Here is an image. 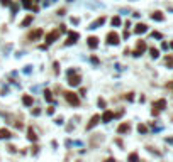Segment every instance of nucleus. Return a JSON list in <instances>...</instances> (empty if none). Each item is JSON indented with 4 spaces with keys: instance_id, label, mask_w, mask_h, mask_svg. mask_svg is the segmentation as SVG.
I'll use <instances>...</instances> for the list:
<instances>
[{
    "instance_id": "nucleus-17",
    "label": "nucleus",
    "mask_w": 173,
    "mask_h": 162,
    "mask_svg": "<svg viewBox=\"0 0 173 162\" xmlns=\"http://www.w3.org/2000/svg\"><path fill=\"white\" fill-rule=\"evenodd\" d=\"M104 22H105V17H100V19H98V20H95V22H93V24L90 25V29H97V27H98V25H102Z\"/></svg>"
},
{
    "instance_id": "nucleus-6",
    "label": "nucleus",
    "mask_w": 173,
    "mask_h": 162,
    "mask_svg": "<svg viewBox=\"0 0 173 162\" xmlns=\"http://www.w3.org/2000/svg\"><path fill=\"white\" fill-rule=\"evenodd\" d=\"M143 51H146V42H144V41H139V42H137V47H136V51L132 52V54L137 57V56L143 54Z\"/></svg>"
},
{
    "instance_id": "nucleus-18",
    "label": "nucleus",
    "mask_w": 173,
    "mask_h": 162,
    "mask_svg": "<svg viewBox=\"0 0 173 162\" xmlns=\"http://www.w3.org/2000/svg\"><path fill=\"white\" fill-rule=\"evenodd\" d=\"M10 137V132L7 128H0V139H9Z\"/></svg>"
},
{
    "instance_id": "nucleus-14",
    "label": "nucleus",
    "mask_w": 173,
    "mask_h": 162,
    "mask_svg": "<svg viewBox=\"0 0 173 162\" xmlns=\"http://www.w3.org/2000/svg\"><path fill=\"white\" fill-rule=\"evenodd\" d=\"M112 118H114V113H112V112H109V110H107L105 113L102 115V120H104V122H110V120H112Z\"/></svg>"
},
{
    "instance_id": "nucleus-15",
    "label": "nucleus",
    "mask_w": 173,
    "mask_h": 162,
    "mask_svg": "<svg viewBox=\"0 0 173 162\" xmlns=\"http://www.w3.org/2000/svg\"><path fill=\"white\" fill-rule=\"evenodd\" d=\"M86 41H88V46H90V47L95 49L97 46H98V39H97V37H88Z\"/></svg>"
},
{
    "instance_id": "nucleus-34",
    "label": "nucleus",
    "mask_w": 173,
    "mask_h": 162,
    "mask_svg": "<svg viewBox=\"0 0 173 162\" xmlns=\"http://www.w3.org/2000/svg\"><path fill=\"white\" fill-rule=\"evenodd\" d=\"M170 47H172V49H173V42H172V44H170Z\"/></svg>"
},
{
    "instance_id": "nucleus-23",
    "label": "nucleus",
    "mask_w": 173,
    "mask_h": 162,
    "mask_svg": "<svg viewBox=\"0 0 173 162\" xmlns=\"http://www.w3.org/2000/svg\"><path fill=\"white\" fill-rule=\"evenodd\" d=\"M44 98H46V101H49V103L53 101V95H51V91H49V90L44 91Z\"/></svg>"
},
{
    "instance_id": "nucleus-5",
    "label": "nucleus",
    "mask_w": 173,
    "mask_h": 162,
    "mask_svg": "<svg viewBox=\"0 0 173 162\" xmlns=\"http://www.w3.org/2000/svg\"><path fill=\"white\" fill-rule=\"evenodd\" d=\"M166 108V100H156L153 103V110H156V112H160V110H165Z\"/></svg>"
},
{
    "instance_id": "nucleus-11",
    "label": "nucleus",
    "mask_w": 173,
    "mask_h": 162,
    "mask_svg": "<svg viewBox=\"0 0 173 162\" xmlns=\"http://www.w3.org/2000/svg\"><path fill=\"white\" fill-rule=\"evenodd\" d=\"M98 120H100V116H98V115H93V116H92V118H90V123L86 125V128H88V130H90V128H92V127H95V125L98 123Z\"/></svg>"
},
{
    "instance_id": "nucleus-2",
    "label": "nucleus",
    "mask_w": 173,
    "mask_h": 162,
    "mask_svg": "<svg viewBox=\"0 0 173 162\" xmlns=\"http://www.w3.org/2000/svg\"><path fill=\"white\" fill-rule=\"evenodd\" d=\"M119 41H121V37H119V34H117V32H109V34H107V42H109V44H119Z\"/></svg>"
},
{
    "instance_id": "nucleus-25",
    "label": "nucleus",
    "mask_w": 173,
    "mask_h": 162,
    "mask_svg": "<svg viewBox=\"0 0 173 162\" xmlns=\"http://www.w3.org/2000/svg\"><path fill=\"white\" fill-rule=\"evenodd\" d=\"M112 25H115V27L121 25V17H114V19H112Z\"/></svg>"
},
{
    "instance_id": "nucleus-29",
    "label": "nucleus",
    "mask_w": 173,
    "mask_h": 162,
    "mask_svg": "<svg viewBox=\"0 0 173 162\" xmlns=\"http://www.w3.org/2000/svg\"><path fill=\"white\" fill-rule=\"evenodd\" d=\"M151 36H153V37H156V39H161V34H160V32H153Z\"/></svg>"
},
{
    "instance_id": "nucleus-30",
    "label": "nucleus",
    "mask_w": 173,
    "mask_h": 162,
    "mask_svg": "<svg viewBox=\"0 0 173 162\" xmlns=\"http://www.w3.org/2000/svg\"><path fill=\"white\" fill-rule=\"evenodd\" d=\"M54 73H56V74L59 73V64H58V63H54Z\"/></svg>"
},
{
    "instance_id": "nucleus-12",
    "label": "nucleus",
    "mask_w": 173,
    "mask_h": 162,
    "mask_svg": "<svg viewBox=\"0 0 173 162\" xmlns=\"http://www.w3.org/2000/svg\"><path fill=\"white\" fill-rule=\"evenodd\" d=\"M151 19H153V20H158V22H161V20L165 19V15L160 12V10H156V12H153V14H151Z\"/></svg>"
},
{
    "instance_id": "nucleus-9",
    "label": "nucleus",
    "mask_w": 173,
    "mask_h": 162,
    "mask_svg": "<svg viewBox=\"0 0 173 162\" xmlns=\"http://www.w3.org/2000/svg\"><path fill=\"white\" fill-rule=\"evenodd\" d=\"M41 36H43V30H41V29H36V30H32V32L29 34V39H31V41H36V39H39Z\"/></svg>"
},
{
    "instance_id": "nucleus-28",
    "label": "nucleus",
    "mask_w": 173,
    "mask_h": 162,
    "mask_svg": "<svg viewBox=\"0 0 173 162\" xmlns=\"http://www.w3.org/2000/svg\"><path fill=\"white\" fill-rule=\"evenodd\" d=\"M39 113H41V110H39V108H34V110H32V115H34V116H38Z\"/></svg>"
},
{
    "instance_id": "nucleus-33",
    "label": "nucleus",
    "mask_w": 173,
    "mask_h": 162,
    "mask_svg": "<svg viewBox=\"0 0 173 162\" xmlns=\"http://www.w3.org/2000/svg\"><path fill=\"white\" fill-rule=\"evenodd\" d=\"M166 142H168V143H172V145H173V137H168V139H166Z\"/></svg>"
},
{
    "instance_id": "nucleus-21",
    "label": "nucleus",
    "mask_w": 173,
    "mask_h": 162,
    "mask_svg": "<svg viewBox=\"0 0 173 162\" xmlns=\"http://www.w3.org/2000/svg\"><path fill=\"white\" fill-rule=\"evenodd\" d=\"M137 132H139V134H146V132H148V127L143 125V123H139L137 125Z\"/></svg>"
},
{
    "instance_id": "nucleus-27",
    "label": "nucleus",
    "mask_w": 173,
    "mask_h": 162,
    "mask_svg": "<svg viewBox=\"0 0 173 162\" xmlns=\"http://www.w3.org/2000/svg\"><path fill=\"white\" fill-rule=\"evenodd\" d=\"M98 106H100V108H105V101H104L102 98H98Z\"/></svg>"
},
{
    "instance_id": "nucleus-8",
    "label": "nucleus",
    "mask_w": 173,
    "mask_h": 162,
    "mask_svg": "<svg viewBox=\"0 0 173 162\" xmlns=\"http://www.w3.org/2000/svg\"><path fill=\"white\" fill-rule=\"evenodd\" d=\"M27 139L31 140V142H36V140H38V135H36V132H34L32 127H29L27 128Z\"/></svg>"
},
{
    "instance_id": "nucleus-22",
    "label": "nucleus",
    "mask_w": 173,
    "mask_h": 162,
    "mask_svg": "<svg viewBox=\"0 0 173 162\" xmlns=\"http://www.w3.org/2000/svg\"><path fill=\"white\" fill-rule=\"evenodd\" d=\"M31 22H32V15H29V17H26V19L22 20V27H27Z\"/></svg>"
},
{
    "instance_id": "nucleus-7",
    "label": "nucleus",
    "mask_w": 173,
    "mask_h": 162,
    "mask_svg": "<svg viewBox=\"0 0 173 162\" xmlns=\"http://www.w3.org/2000/svg\"><path fill=\"white\" fill-rule=\"evenodd\" d=\"M78 39H80V34L70 30V32H68V42H66V44H73V42H77Z\"/></svg>"
},
{
    "instance_id": "nucleus-16",
    "label": "nucleus",
    "mask_w": 173,
    "mask_h": 162,
    "mask_svg": "<svg viewBox=\"0 0 173 162\" xmlns=\"http://www.w3.org/2000/svg\"><path fill=\"white\" fill-rule=\"evenodd\" d=\"M32 101H34V100H32V96H29V95H26V96H22V103H24V105H27V106H31V105H32Z\"/></svg>"
},
{
    "instance_id": "nucleus-3",
    "label": "nucleus",
    "mask_w": 173,
    "mask_h": 162,
    "mask_svg": "<svg viewBox=\"0 0 173 162\" xmlns=\"http://www.w3.org/2000/svg\"><path fill=\"white\" fill-rule=\"evenodd\" d=\"M59 34H61L59 30H51L48 36H46V44H53V42L59 37Z\"/></svg>"
},
{
    "instance_id": "nucleus-31",
    "label": "nucleus",
    "mask_w": 173,
    "mask_h": 162,
    "mask_svg": "<svg viewBox=\"0 0 173 162\" xmlns=\"http://www.w3.org/2000/svg\"><path fill=\"white\" fill-rule=\"evenodd\" d=\"M0 2H2V5H9L10 3V0H0Z\"/></svg>"
},
{
    "instance_id": "nucleus-1",
    "label": "nucleus",
    "mask_w": 173,
    "mask_h": 162,
    "mask_svg": "<svg viewBox=\"0 0 173 162\" xmlns=\"http://www.w3.org/2000/svg\"><path fill=\"white\" fill-rule=\"evenodd\" d=\"M65 98H66L68 103H70V105H73V106H77L78 103H80L77 93H73V91H66V93H65Z\"/></svg>"
},
{
    "instance_id": "nucleus-24",
    "label": "nucleus",
    "mask_w": 173,
    "mask_h": 162,
    "mask_svg": "<svg viewBox=\"0 0 173 162\" xmlns=\"http://www.w3.org/2000/svg\"><path fill=\"white\" fill-rule=\"evenodd\" d=\"M22 5H24L26 9H34V5H32L31 0H22Z\"/></svg>"
},
{
    "instance_id": "nucleus-4",
    "label": "nucleus",
    "mask_w": 173,
    "mask_h": 162,
    "mask_svg": "<svg viewBox=\"0 0 173 162\" xmlns=\"http://www.w3.org/2000/svg\"><path fill=\"white\" fill-rule=\"evenodd\" d=\"M68 74H70V81H68V83H70L71 86H78V85H80V76L75 74V71H73V69H71V71H68Z\"/></svg>"
},
{
    "instance_id": "nucleus-10",
    "label": "nucleus",
    "mask_w": 173,
    "mask_h": 162,
    "mask_svg": "<svg viewBox=\"0 0 173 162\" xmlns=\"http://www.w3.org/2000/svg\"><path fill=\"white\" fill-rule=\"evenodd\" d=\"M146 30H148V25H146V24H137V25L134 27V32H136V34H144Z\"/></svg>"
},
{
    "instance_id": "nucleus-19",
    "label": "nucleus",
    "mask_w": 173,
    "mask_h": 162,
    "mask_svg": "<svg viewBox=\"0 0 173 162\" xmlns=\"http://www.w3.org/2000/svg\"><path fill=\"white\" fill-rule=\"evenodd\" d=\"M149 54H151V57H154V59H156V57L160 56V51H158L156 47H151V49H149Z\"/></svg>"
},
{
    "instance_id": "nucleus-26",
    "label": "nucleus",
    "mask_w": 173,
    "mask_h": 162,
    "mask_svg": "<svg viewBox=\"0 0 173 162\" xmlns=\"http://www.w3.org/2000/svg\"><path fill=\"white\" fill-rule=\"evenodd\" d=\"M165 63H166V66L173 68V57H166V59H165Z\"/></svg>"
},
{
    "instance_id": "nucleus-20",
    "label": "nucleus",
    "mask_w": 173,
    "mask_h": 162,
    "mask_svg": "<svg viewBox=\"0 0 173 162\" xmlns=\"http://www.w3.org/2000/svg\"><path fill=\"white\" fill-rule=\"evenodd\" d=\"M137 159H139V157H137V154H136V152L129 154V157H127V161H129V162H137Z\"/></svg>"
},
{
    "instance_id": "nucleus-32",
    "label": "nucleus",
    "mask_w": 173,
    "mask_h": 162,
    "mask_svg": "<svg viewBox=\"0 0 173 162\" xmlns=\"http://www.w3.org/2000/svg\"><path fill=\"white\" fill-rule=\"evenodd\" d=\"M127 100H129V101H132V100H134V96H132V93H129V95H127Z\"/></svg>"
},
{
    "instance_id": "nucleus-13",
    "label": "nucleus",
    "mask_w": 173,
    "mask_h": 162,
    "mask_svg": "<svg viewBox=\"0 0 173 162\" xmlns=\"http://www.w3.org/2000/svg\"><path fill=\"white\" fill-rule=\"evenodd\" d=\"M129 128H131V125L129 123H122V125H119L117 132H119V134H126V132H129Z\"/></svg>"
}]
</instances>
